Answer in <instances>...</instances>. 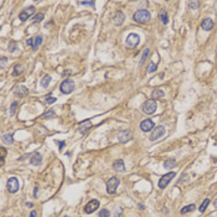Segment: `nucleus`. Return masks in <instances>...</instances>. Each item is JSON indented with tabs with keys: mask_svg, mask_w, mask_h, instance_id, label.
<instances>
[{
	"mask_svg": "<svg viewBox=\"0 0 217 217\" xmlns=\"http://www.w3.org/2000/svg\"><path fill=\"white\" fill-rule=\"evenodd\" d=\"M151 18V13L146 10H138L133 14V20L138 23H146Z\"/></svg>",
	"mask_w": 217,
	"mask_h": 217,
	"instance_id": "obj_1",
	"label": "nucleus"
},
{
	"mask_svg": "<svg viewBox=\"0 0 217 217\" xmlns=\"http://www.w3.org/2000/svg\"><path fill=\"white\" fill-rule=\"evenodd\" d=\"M157 109V104L154 99H148L143 103L142 106V110L145 114L148 115H151L155 113Z\"/></svg>",
	"mask_w": 217,
	"mask_h": 217,
	"instance_id": "obj_2",
	"label": "nucleus"
},
{
	"mask_svg": "<svg viewBox=\"0 0 217 217\" xmlns=\"http://www.w3.org/2000/svg\"><path fill=\"white\" fill-rule=\"evenodd\" d=\"M75 88V82L71 79H66L62 82L59 87L60 91L64 94H70Z\"/></svg>",
	"mask_w": 217,
	"mask_h": 217,
	"instance_id": "obj_3",
	"label": "nucleus"
},
{
	"mask_svg": "<svg viewBox=\"0 0 217 217\" xmlns=\"http://www.w3.org/2000/svg\"><path fill=\"white\" fill-rule=\"evenodd\" d=\"M177 173L175 171H171L164 175V176L162 177V178L159 179V187L161 189H164L165 187H167V186L169 185V183L175 178V177L176 176Z\"/></svg>",
	"mask_w": 217,
	"mask_h": 217,
	"instance_id": "obj_4",
	"label": "nucleus"
},
{
	"mask_svg": "<svg viewBox=\"0 0 217 217\" xmlns=\"http://www.w3.org/2000/svg\"><path fill=\"white\" fill-rule=\"evenodd\" d=\"M119 185V179L117 177L110 178L106 183V191L110 195L115 194L117 191V188Z\"/></svg>",
	"mask_w": 217,
	"mask_h": 217,
	"instance_id": "obj_5",
	"label": "nucleus"
},
{
	"mask_svg": "<svg viewBox=\"0 0 217 217\" xmlns=\"http://www.w3.org/2000/svg\"><path fill=\"white\" fill-rule=\"evenodd\" d=\"M140 43V36L136 34H130L126 38V43L130 48L133 49Z\"/></svg>",
	"mask_w": 217,
	"mask_h": 217,
	"instance_id": "obj_6",
	"label": "nucleus"
},
{
	"mask_svg": "<svg viewBox=\"0 0 217 217\" xmlns=\"http://www.w3.org/2000/svg\"><path fill=\"white\" fill-rule=\"evenodd\" d=\"M99 206H100V203H99L98 200L96 199H93L86 204L84 208V211L88 214H92L95 211L98 209Z\"/></svg>",
	"mask_w": 217,
	"mask_h": 217,
	"instance_id": "obj_7",
	"label": "nucleus"
},
{
	"mask_svg": "<svg viewBox=\"0 0 217 217\" xmlns=\"http://www.w3.org/2000/svg\"><path fill=\"white\" fill-rule=\"evenodd\" d=\"M165 128L164 126L159 125L158 127H156L155 129L153 130V132L149 136V140L151 141H154L157 139H159V138L162 137L163 135L165 134Z\"/></svg>",
	"mask_w": 217,
	"mask_h": 217,
	"instance_id": "obj_8",
	"label": "nucleus"
},
{
	"mask_svg": "<svg viewBox=\"0 0 217 217\" xmlns=\"http://www.w3.org/2000/svg\"><path fill=\"white\" fill-rule=\"evenodd\" d=\"M35 11H36V9H35V7H34V6H30V7H27L26 9L22 10L20 13L19 19L22 22L26 21L30 16H32L34 14Z\"/></svg>",
	"mask_w": 217,
	"mask_h": 217,
	"instance_id": "obj_9",
	"label": "nucleus"
},
{
	"mask_svg": "<svg viewBox=\"0 0 217 217\" xmlns=\"http://www.w3.org/2000/svg\"><path fill=\"white\" fill-rule=\"evenodd\" d=\"M7 187L8 191L11 193H15L19 189V183L16 177H11L8 179Z\"/></svg>",
	"mask_w": 217,
	"mask_h": 217,
	"instance_id": "obj_10",
	"label": "nucleus"
},
{
	"mask_svg": "<svg viewBox=\"0 0 217 217\" xmlns=\"http://www.w3.org/2000/svg\"><path fill=\"white\" fill-rule=\"evenodd\" d=\"M155 123L151 119H145L140 123V127L143 132H148L154 127Z\"/></svg>",
	"mask_w": 217,
	"mask_h": 217,
	"instance_id": "obj_11",
	"label": "nucleus"
},
{
	"mask_svg": "<svg viewBox=\"0 0 217 217\" xmlns=\"http://www.w3.org/2000/svg\"><path fill=\"white\" fill-rule=\"evenodd\" d=\"M125 16L124 13L120 10L116 12L115 17L113 18V22L116 26H120L125 22Z\"/></svg>",
	"mask_w": 217,
	"mask_h": 217,
	"instance_id": "obj_12",
	"label": "nucleus"
},
{
	"mask_svg": "<svg viewBox=\"0 0 217 217\" xmlns=\"http://www.w3.org/2000/svg\"><path fill=\"white\" fill-rule=\"evenodd\" d=\"M28 89L24 86H18L14 88V94L17 95L20 98H23V97L26 96L28 94Z\"/></svg>",
	"mask_w": 217,
	"mask_h": 217,
	"instance_id": "obj_13",
	"label": "nucleus"
},
{
	"mask_svg": "<svg viewBox=\"0 0 217 217\" xmlns=\"http://www.w3.org/2000/svg\"><path fill=\"white\" fill-rule=\"evenodd\" d=\"M118 139L119 141L124 143H127L129 140H131L132 136L129 130H126L121 131L118 135Z\"/></svg>",
	"mask_w": 217,
	"mask_h": 217,
	"instance_id": "obj_14",
	"label": "nucleus"
},
{
	"mask_svg": "<svg viewBox=\"0 0 217 217\" xmlns=\"http://www.w3.org/2000/svg\"><path fill=\"white\" fill-rule=\"evenodd\" d=\"M113 169L117 172H123L125 171V163L123 159H118L116 160L113 164Z\"/></svg>",
	"mask_w": 217,
	"mask_h": 217,
	"instance_id": "obj_15",
	"label": "nucleus"
},
{
	"mask_svg": "<svg viewBox=\"0 0 217 217\" xmlns=\"http://www.w3.org/2000/svg\"><path fill=\"white\" fill-rule=\"evenodd\" d=\"M213 26H214V21H213V20L210 18H206V19H204L201 22L202 28L204 30H206V31L211 30Z\"/></svg>",
	"mask_w": 217,
	"mask_h": 217,
	"instance_id": "obj_16",
	"label": "nucleus"
},
{
	"mask_svg": "<svg viewBox=\"0 0 217 217\" xmlns=\"http://www.w3.org/2000/svg\"><path fill=\"white\" fill-rule=\"evenodd\" d=\"M25 70V67L20 64H18L14 66L13 72H12V76L14 77H17V76H19L21 75V74L23 73Z\"/></svg>",
	"mask_w": 217,
	"mask_h": 217,
	"instance_id": "obj_17",
	"label": "nucleus"
},
{
	"mask_svg": "<svg viewBox=\"0 0 217 217\" xmlns=\"http://www.w3.org/2000/svg\"><path fill=\"white\" fill-rule=\"evenodd\" d=\"M41 161H42V157L39 153H36L34 156L30 159V164L34 165V166H38L41 164Z\"/></svg>",
	"mask_w": 217,
	"mask_h": 217,
	"instance_id": "obj_18",
	"label": "nucleus"
},
{
	"mask_svg": "<svg viewBox=\"0 0 217 217\" xmlns=\"http://www.w3.org/2000/svg\"><path fill=\"white\" fill-rule=\"evenodd\" d=\"M2 140L4 143L6 145H10L14 142V138L13 136H12V134H5V135L2 136Z\"/></svg>",
	"mask_w": 217,
	"mask_h": 217,
	"instance_id": "obj_19",
	"label": "nucleus"
},
{
	"mask_svg": "<svg viewBox=\"0 0 217 217\" xmlns=\"http://www.w3.org/2000/svg\"><path fill=\"white\" fill-rule=\"evenodd\" d=\"M159 18H160L161 20L164 25H167L169 22L168 14H167V12L164 9L161 10L160 14H159Z\"/></svg>",
	"mask_w": 217,
	"mask_h": 217,
	"instance_id": "obj_20",
	"label": "nucleus"
},
{
	"mask_svg": "<svg viewBox=\"0 0 217 217\" xmlns=\"http://www.w3.org/2000/svg\"><path fill=\"white\" fill-rule=\"evenodd\" d=\"M51 80V77L49 75H46L42 78V80H41V86L43 87V88H48L49 83H50Z\"/></svg>",
	"mask_w": 217,
	"mask_h": 217,
	"instance_id": "obj_21",
	"label": "nucleus"
},
{
	"mask_svg": "<svg viewBox=\"0 0 217 217\" xmlns=\"http://www.w3.org/2000/svg\"><path fill=\"white\" fill-rule=\"evenodd\" d=\"M195 209V204H191V205L186 206L185 207H183L180 211V213L182 214H185L187 213L192 212Z\"/></svg>",
	"mask_w": 217,
	"mask_h": 217,
	"instance_id": "obj_22",
	"label": "nucleus"
},
{
	"mask_svg": "<svg viewBox=\"0 0 217 217\" xmlns=\"http://www.w3.org/2000/svg\"><path fill=\"white\" fill-rule=\"evenodd\" d=\"M175 165H176V160L174 159H169V160H167L166 162H164V168H166L167 169H172L174 167H175Z\"/></svg>",
	"mask_w": 217,
	"mask_h": 217,
	"instance_id": "obj_23",
	"label": "nucleus"
},
{
	"mask_svg": "<svg viewBox=\"0 0 217 217\" xmlns=\"http://www.w3.org/2000/svg\"><path fill=\"white\" fill-rule=\"evenodd\" d=\"M164 96V92L162 90H154L151 93V96L153 99H159L162 98Z\"/></svg>",
	"mask_w": 217,
	"mask_h": 217,
	"instance_id": "obj_24",
	"label": "nucleus"
},
{
	"mask_svg": "<svg viewBox=\"0 0 217 217\" xmlns=\"http://www.w3.org/2000/svg\"><path fill=\"white\" fill-rule=\"evenodd\" d=\"M209 203H210V200L208 199V198H206V199L204 200L203 202L202 203L201 205L200 206L199 209H198V210H199V211L200 213H203L204 211H205L206 209L208 207V204H209Z\"/></svg>",
	"mask_w": 217,
	"mask_h": 217,
	"instance_id": "obj_25",
	"label": "nucleus"
},
{
	"mask_svg": "<svg viewBox=\"0 0 217 217\" xmlns=\"http://www.w3.org/2000/svg\"><path fill=\"white\" fill-rule=\"evenodd\" d=\"M42 41L43 39L41 38V36H37L36 38V40H35V42L34 43V46H32L33 50L36 51L37 49H38V46H40L41 43H42Z\"/></svg>",
	"mask_w": 217,
	"mask_h": 217,
	"instance_id": "obj_26",
	"label": "nucleus"
},
{
	"mask_svg": "<svg viewBox=\"0 0 217 217\" xmlns=\"http://www.w3.org/2000/svg\"><path fill=\"white\" fill-rule=\"evenodd\" d=\"M149 52H150V50L148 49H145V51H143V55H142V57H141V59H140V66H141L143 65L144 64L145 62V61L146 60V59H147V57H148V54H149Z\"/></svg>",
	"mask_w": 217,
	"mask_h": 217,
	"instance_id": "obj_27",
	"label": "nucleus"
},
{
	"mask_svg": "<svg viewBox=\"0 0 217 217\" xmlns=\"http://www.w3.org/2000/svg\"><path fill=\"white\" fill-rule=\"evenodd\" d=\"M43 18H44V14L43 13H41V12H39L36 14L35 17L33 18V20H34V23H36V22H40L42 21L43 20Z\"/></svg>",
	"mask_w": 217,
	"mask_h": 217,
	"instance_id": "obj_28",
	"label": "nucleus"
},
{
	"mask_svg": "<svg viewBox=\"0 0 217 217\" xmlns=\"http://www.w3.org/2000/svg\"><path fill=\"white\" fill-rule=\"evenodd\" d=\"M156 69L157 67L156 64H155L154 62H151L149 65H148V72H149V73H152V72L156 71Z\"/></svg>",
	"mask_w": 217,
	"mask_h": 217,
	"instance_id": "obj_29",
	"label": "nucleus"
},
{
	"mask_svg": "<svg viewBox=\"0 0 217 217\" xmlns=\"http://www.w3.org/2000/svg\"><path fill=\"white\" fill-rule=\"evenodd\" d=\"M109 216H110V212L107 209H105V208L102 209L98 213L99 217H109Z\"/></svg>",
	"mask_w": 217,
	"mask_h": 217,
	"instance_id": "obj_30",
	"label": "nucleus"
},
{
	"mask_svg": "<svg viewBox=\"0 0 217 217\" xmlns=\"http://www.w3.org/2000/svg\"><path fill=\"white\" fill-rule=\"evenodd\" d=\"M56 101H57V98H54V97H52L51 95H47L46 96V101L49 104H54V103L56 102Z\"/></svg>",
	"mask_w": 217,
	"mask_h": 217,
	"instance_id": "obj_31",
	"label": "nucleus"
},
{
	"mask_svg": "<svg viewBox=\"0 0 217 217\" xmlns=\"http://www.w3.org/2000/svg\"><path fill=\"white\" fill-rule=\"evenodd\" d=\"M18 106V102L17 101H14L13 103L11 104V106H10V115L12 116L14 115V110H15V108H16V106Z\"/></svg>",
	"mask_w": 217,
	"mask_h": 217,
	"instance_id": "obj_32",
	"label": "nucleus"
},
{
	"mask_svg": "<svg viewBox=\"0 0 217 217\" xmlns=\"http://www.w3.org/2000/svg\"><path fill=\"white\" fill-rule=\"evenodd\" d=\"M190 6H191V9L196 10L199 6V2H191Z\"/></svg>",
	"mask_w": 217,
	"mask_h": 217,
	"instance_id": "obj_33",
	"label": "nucleus"
},
{
	"mask_svg": "<svg viewBox=\"0 0 217 217\" xmlns=\"http://www.w3.org/2000/svg\"><path fill=\"white\" fill-rule=\"evenodd\" d=\"M94 2H95L94 1H84V2H81V5L93 6V5H94Z\"/></svg>",
	"mask_w": 217,
	"mask_h": 217,
	"instance_id": "obj_34",
	"label": "nucleus"
},
{
	"mask_svg": "<svg viewBox=\"0 0 217 217\" xmlns=\"http://www.w3.org/2000/svg\"><path fill=\"white\" fill-rule=\"evenodd\" d=\"M0 151H1V159H2V157L4 159L6 156H7V151H6L5 148L3 147H1Z\"/></svg>",
	"mask_w": 217,
	"mask_h": 217,
	"instance_id": "obj_35",
	"label": "nucleus"
},
{
	"mask_svg": "<svg viewBox=\"0 0 217 217\" xmlns=\"http://www.w3.org/2000/svg\"><path fill=\"white\" fill-rule=\"evenodd\" d=\"M27 44L28 45V46H34V41H33V38H29L28 41H27Z\"/></svg>",
	"mask_w": 217,
	"mask_h": 217,
	"instance_id": "obj_36",
	"label": "nucleus"
},
{
	"mask_svg": "<svg viewBox=\"0 0 217 217\" xmlns=\"http://www.w3.org/2000/svg\"><path fill=\"white\" fill-rule=\"evenodd\" d=\"M30 217H36V211H33L30 213Z\"/></svg>",
	"mask_w": 217,
	"mask_h": 217,
	"instance_id": "obj_37",
	"label": "nucleus"
},
{
	"mask_svg": "<svg viewBox=\"0 0 217 217\" xmlns=\"http://www.w3.org/2000/svg\"><path fill=\"white\" fill-rule=\"evenodd\" d=\"M65 141H62L60 143V145H59V150H62V147L65 146Z\"/></svg>",
	"mask_w": 217,
	"mask_h": 217,
	"instance_id": "obj_38",
	"label": "nucleus"
},
{
	"mask_svg": "<svg viewBox=\"0 0 217 217\" xmlns=\"http://www.w3.org/2000/svg\"><path fill=\"white\" fill-rule=\"evenodd\" d=\"M214 206L215 207V208H216V209H217V198L214 201Z\"/></svg>",
	"mask_w": 217,
	"mask_h": 217,
	"instance_id": "obj_39",
	"label": "nucleus"
}]
</instances>
